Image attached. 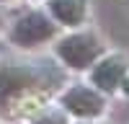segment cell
Here are the masks:
<instances>
[{
    "label": "cell",
    "mask_w": 129,
    "mask_h": 124,
    "mask_svg": "<svg viewBox=\"0 0 129 124\" xmlns=\"http://www.w3.org/2000/svg\"><path fill=\"white\" fill-rule=\"evenodd\" d=\"M62 106L67 114L80 119H95L103 114V96L98 90H93L88 85H72L67 93L62 96Z\"/></svg>",
    "instance_id": "cell-4"
},
{
    "label": "cell",
    "mask_w": 129,
    "mask_h": 124,
    "mask_svg": "<svg viewBox=\"0 0 129 124\" xmlns=\"http://www.w3.org/2000/svg\"><path fill=\"white\" fill-rule=\"evenodd\" d=\"M31 124H67V114L59 111V109H49L44 114H39Z\"/></svg>",
    "instance_id": "cell-7"
},
{
    "label": "cell",
    "mask_w": 129,
    "mask_h": 124,
    "mask_svg": "<svg viewBox=\"0 0 129 124\" xmlns=\"http://www.w3.org/2000/svg\"><path fill=\"white\" fill-rule=\"evenodd\" d=\"M49 10L64 26H80L85 21V0H49Z\"/></svg>",
    "instance_id": "cell-6"
},
{
    "label": "cell",
    "mask_w": 129,
    "mask_h": 124,
    "mask_svg": "<svg viewBox=\"0 0 129 124\" xmlns=\"http://www.w3.org/2000/svg\"><path fill=\"white\" fill-rule=\"evenodd\" d=\"M54 31H57V26L52 23L44 13L31 10V13L21 16L13 23V28H10V41H13L16 47L31 49V47H39V44H44V41H49L54 36Z\"/></svg>",
    "instance_id": "cell-2"
},
{
    "label": "cell",
    "mask_w": 129,
    "mask_h": 124,
    "mask_svg": "<svg viewBox=\"0 0 129 124\" xmlns=\"http://www.w3.org/2000/svg\"><path fill=\"white\" fill-rule=\"evenodd\" d=\"M129 72V65H126V59L119 57V54H111V57H106L101 59L98 65L93 67V85L98 88V90H106V93H114L116 88L121 85V80L124 75Z\"/></svg>",
    "instance_id": "cell-5"
},
{
    "label": "cell",
    "mask_w": 129,
    "mask_h": 124,
    "mask_svg": "<svg viewBox=\"0 0 129 124\" xmlns=\"http://www.w3.org/2000/svg\"><path fill=\"white\" fill-rule=\"evenodd\" d=\"M101 41L93 34H72L57 44V57L72 70H85L101 57Z\"/></svg>",
    "instance_id": "cell-1"
},
{
    "label": "cell",
    "mask_w": 129,
    "mask_h": 124,
    "mask_svg": "<svg viewBox=\"0 0 129 124\" xmlns=\"http://www.w3.org/2000/svg\"><path fill=\"white\" fill-rule=\"evenodd\" d=\"M41 83V72L28 65H0V106Z\"/></svg>",
    "instance_id": "cell-3"
},
{
    "label": "cell",
    "mask_w": 129,
    "mask_h": 124,
    "mask_svg": "<svg viewBox=\"0 0 129 124\" xmlns=\"http://www.w3.org/2000/svg\"><path fill=\"white\" fill-rule=\"evenodd\" d=\"M121 85H124V93H126V96H129V72H126V75H124V80H121Z\"/></svg>",
    "instance_id": "cell-8"
}]
</instances>
